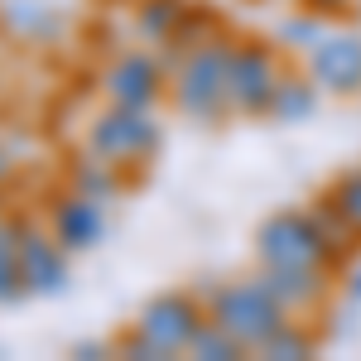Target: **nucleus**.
Returning <instances> with one entry per match:
<instances>
[{
	"mask_svg": "<svg viewBox=\"0 0 361 361\" xmlns=\"http://www.w3.org/2000/svg\"><path fill=\"white\" fill-rule=\"evenodd\" d=\"M308 10H337V5H347V0H304Z\"/></svg>",
	"mask_w": 361,
	"mask_h": 361,
	"instance_id": "obj_24",
	"label": "nucleus"
},
{
	"mask_svg": "<svg viewBox=\"0 0 361 361\" xmlns=\"http://www.w3.org/2000/svg\"><path fill=\"white\" fill-rule=\"evenodd\" d=\"M279 54L260 39L231 44V63H226V102L236 116H270L279 92Z\"/></svg>",
	"mask_w": 361,
	"mask_h": 361,
	"instance_id": "obj_4",
	"label": "nucleus"
},
{
	"mask_svg": "<svg viewBox=\"0 0 361 361\" xmlns=\"http://www.w3.org/2000/svg\"><path fill=\"white\" fill-rule=\"evenodd\" d=\"M226 63H231V39H226V34L188 49V54L173 63V73H169V97H173V106L188 116V121L217 126V121L231 111V102H226Z\"/></svg>",
	"mask_w": 361,
	"mask_h": 361,
	"instance_id": "obj_1",
	"label": "nucleus"
},
{
	"mask_svg": "<svg viewBox=\"0 0 361 361\" xmlns=\"http://www.w3.org/2000/svg\"><path fill=\"white\" fill-rule=\"evenodd\" d=\"M255 255H260V265H304V270H333L337 265V250L323 236L313 207L308 212L289 207V212L265 217L255 231Z\"/></svg>",
	"mask_w": 361,
	"mask_h": 361,
	"instance_id": "obj_3",
	"label": "nucleus"
},
{
	"mask_svg": "<svg viewBox=\"0 0 361 361\" xmlns=\"http://www.w3.org/2000/svg\"><path fill=\"white\" fill-rule=\"evenodd\" d=\"M10 25L20 29V34H29V39H54L58 29V15H49L44 5H10Z\"/></svg>",
	"mask_w": 361,
	"mask_h": 361,
	"instance_id": "obj_20",
	"label": "nucleus"
},
{
	"mask_svg": "<svg viewBox=\"0 0 361 361\" xmlns=\"http://www.w3.org/2000/svg\"><path fill=\"white\" fill-rule=\"evenodd\" d=\"M116 357H130V361H169V352L154 342V337L145 333V328H130V333H121L116 337Z\"/></svg>",
	"mask_w": 361,
	"mask_h": 361,
	"instance_id": "obj_21",
	"label": "nucleus"
},
{
	"mask_svg": "<svg viewBox=\"0 0 361 361\" xmlns=\"http://www.w3.org/2000/svg\"><path fill=\"white\" fill-rule=\"evenodd\" d=\"M313 111H318V82H313V78H299V73H284L270 116L284 121V126H299V121H308Z\"/></svg>",
	"mask_w": 361,
	"mask_h": 361,
	"instance_id": "obj_12",
	"label": "nucleus"
},
{
	"mask_svg": "<svg viewBox=\"0 0 361 361\" xmlns=\"http://www.w3.org/2000/svg\"><path fill=\"white\" fill-rule=\"evenodd\" d=\"M255 352H260V357H270V361H299V357H313V333H308V328H299V323H284V328H275V333L265 337Z\"/></svg>",
	"mask_w": 361,
	"mask_h": 361,
	"instance_id": "obj_16",
	"label": "nucleus"
},
{
	"mask_svg": "<svg viewBox=\"0 0 361 361\" xmlns=\"http://www.w3.org/2000/svg\"><path fill=\"white\" fill-rule=\"evenodd\" d=\"M255 275H260V284H265L289 313L313 308L323 299V289H328V270H304V265H260Z\"/></svg>",
	"mask_w": 361,
	"mask_h": 361,
	"instance_id": "obj_11",
	"label": "nucleus"
},
{
	"mask_svg": "<svg viewBox=\"0 0 361 361\" xmlns=\"http://www.w3.org/2000/svg\"><path fill=\"white\" fill-rule=\"evenodd\" d=\"M323 197L333 202L337 212H342V217L352 222V231L361 236V169H342L333 183L323 188Z\"/></svg>",
	"mask_w": 361,
	"mask_h": 361,
	"instance_id": "obj_17",
	"label": "nucleus"
},
{
	"mask_svg": "<svg viewBox=\"0 0 361 361\" xmlns=\"http://www.w3.org/2000/svg\"><path fill=\"white\" fill-rule=\"evenodd\" d=\"M135 323L164 347L169 357H178V352H188L197 328L207 323V308H202V299L183 294V289H169V294H159V299H149V304L140 308Z\"/></svg>",
	"mask_w": 361,
	"mask_h": 361,
	"instance_id": "obj_6",
	"label": "nucleus"
},
{
	"mask_svg": "<svg viewBox=\"0 0 361 361\" xmlns=\"http://www.w3.org/2000/svg\"><path fill=\"white\" fill-rule=\"evenodd\" d=\"M116 164L111 159H102L97 149H87V159H78V169H73V188L87 197H97V202H106V197L116 193Z\"/></svg>",
	"mask_w": 361,
	"mask_h": 361,
	"instance_id": "obj_14",
	"label": "nucleus"
},
{
	"mask_svg": "<svg viewBox=\"0 0 361 361\" xmlns=\"http://www.w3.org/2000/svg\"><path fill=\"white\" fill-rule=\"evenodd\" d=\"M25 275H20V231L15 222L0 226V304H15L25 299Z\"/></svg>",
	"mask_w": 361,
	"mask_h": 361,
	"instance_id": "obj_15",
	"label": "nucleus"
},
{
	"mask_svg": "<svg viewBox=\"0 0 361 361\" xmlns=\"http://www.w3.org/2000/svg\"><path fill=\"white\" fill-rule=\"evenodd\" d=\"M106 352H116V347H102V342H78V357H87V361H97V357H106Z\"/></svg>",
	"mask_w": 361,
	"mask_h": 361,
	"instance_id": "obj_22",
	"label": "nucleus"
},
{
	"mask_svg": "<svg viewBox=\"0 0 361 361\" xmlns=\"http://www.w3.org/2000/svg\"><path fill=\"white\" fill-rule=\"evenodd\" d=\"M308 78L333 97L361 92V34H328L323 44H313L308 49Z\"/></svg>",
	"mask_w": 361,
	"mask_h": 361,
	"instance_id": "obj_9",
	"label": "nucleus"
},
{
	"mask_svg": "<svg viewBox=\"0 0 361 361\" xmlns=\"http://www.w3.org/2000/svg\"><path fill=\"white\" fill-rule=\"evenodd\" d=\"M183 15H188L183 0H145L140 15H135V25H140V34H145L149 44H164L169 34L183 25Z\"/></svg>",
	"mask_w": 361,
	"mask_h": 361,
	"instance_id": "obj_13",
	"label": "nucleus"
},
{
	"mask_svg": "<svg viewBox=\"0 0 361 361\" xmlns=\"http://www.w3.org/2000/svg\"><path fill=\"white\" fill-rule=\"evenodd\" d=\"M0 178H10V154L0 149Z\"/></svg>",
	"mask_w": 361,
	"mask_h": 361,
	"instance_id": "obj_25",
	"label": "nucleus"
},
{
	"mask_svg": "<svg viewBox=\"0 0 361 361\" xmlns=\"http://www.w3.org/2000/svg\"><path fill=\"white\" fill-rule=\"evenodd\" d=\"M347 294H352V299H357V304H361V265H357V270H352V279H347Z\"/></svg>",
	"mask_w": 361,
	"mask_h": 361,
	"instance_id": "obj_23",
	"label": "nucleus"
},
{
	"mask_svg": "<svg viewBox=\"0 0 361 361\" xmlns=\"http://www.w3.org/2000/svg\"><path fill=\"white\" fill-rule=\"evenodd\" d=\"M323 39H328V25H323L313 10H299V15H289V20L279 25V44H284V49H304L308 54V49L323 44Z\"/></svg>",
	"mask_w": 361,
	"mask_h": 361,
	"instance_id": "obj_19",
	"label": "nucleus"
},
{
	"mask_svg": "<svg viewBox=\"0 0 361 361\" xmlns=\"http://www.w3.org/2000/svg\"><path fill=\"white\" fill-rule=\"evenodd\" d=\"M20 231V275H25L29 294H58L68 284V255L73 250L58 246L54 231L34 222V217H10Z\"/></svg>",
	"mask_w": 361,
	"mask_h": 361,
	"instance_id": "obj_7",
	"label": "nucleus"
},
{
	"mask_svg": "<svg viewBox=\"0 0 361 361\" xmlns=\"http://www.w3.org/2000/svg\"><path fill=\"white\" fill-rule=\"evenodd\" d=\"M49 231L58 236V246L63 250H92L102 241V231H106V212H102V202L87 193H58L49 202Z\"/></svg>",
	"mask_w": 361,
	"mask_h": 361,
	"instance_id": "obj_10",
	"label": "nucleus"
},
{
	"mask_svg": "<svg viewBox=\"0 0 361 361\" xmlns=\"http://www.w3.org/2000/svg\"><path fill=\"white\" fill-rule=\"evenodd\" d=\"M87 149H97L102 159H111L116 169L126 164H145L154 149H159V126L149 121L145 111L135 106H106V111L92 121V130H87Z\"/></svg>",
	"mask_w": 361,
	"mask_h": 361,
	"instance_id": "obj_5",
	"label": "nucleus"
},
{
	"mask_svg": "<svg viewBox=\"0 0 361 361\" xmlns=\"http://www.w3.org/2000/svg\"><path fill=\"white\" fill-rule=\"evenodd\" d=\"M188 352H193V357H202V361H231V357H246V347H241L236 337L226 333L222 323H212V318H207V323L197 328V337L188 342Z\"/></svg>",
	"mask_w": 361,
	"mask_h": 361,
	"instance_id": "obj_18",
	"label": "nucleus"
},
{
	"mask_svg": "<svg viewBox=\"0 0 361 361\" xmlns=\"http://www.w3.org/2000/svg\"><path fill=\"white\" fill-rule=\"evenodd\" d=\"M207 318L222 323L246 352H255L275 328L289 323V308L260 284V275H246V279H226V284L212 289V299H207Z\"/></svg>",
	"mask_w": 361,
	"mask_h": 361,
	"instance_id": "obj_2",
	"label": "nucleus"
},
{
	"mask_svg": "<svg viewBox=\"0 0 361 361\" xmlns=\"http://www.w3.org/2000/svg\"><path fill=\"white\" fill-rule=\"evenodd\" d=\"M5 222H10V212H5V207H0V226H5Z\"/></svg>",
	"mask_w": 361,
	"mask_h": 361,
	"instance_id": "obj_26",
	"label": "nucleus"
},
{
	"mask_svg": "<svg viewBox=\"0 0 361 361\" xmlns=\"http://www.w3.org/2000/svg\"><path fill=\"white\" fill-rule=\"evenodd\" d=\"M164 63L154 54H145V49H130V54H121L106 68V97H111L116 106H135V111H149L159 97H164Z\"/></svg>",
	"mask_w": 361,
	"mask_h": 361,
	"instance_id": "obj_8",
	"label": "nucleus"
}]
</instances>
